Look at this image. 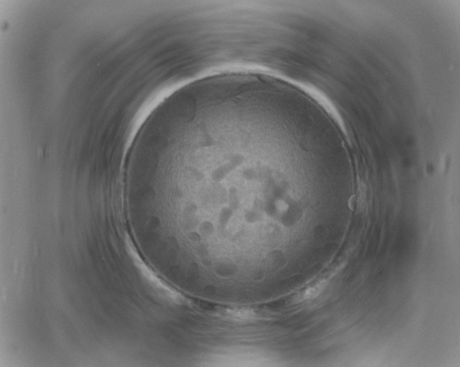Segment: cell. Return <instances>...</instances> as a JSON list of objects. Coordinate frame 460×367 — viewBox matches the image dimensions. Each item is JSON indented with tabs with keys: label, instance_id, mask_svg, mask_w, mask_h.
Listing matches in <instances>:
<instances>
[{
	"label": "cell",
	"instance_id": "cell-1",
	"mask_svg": "<svg viewBox=\"0 0 460 367\" xmlns=\"http://www.w3.org/2000/svg\"><path fill=\"white\" fill-rule=\"evenodd\" d=\"M326 285V281H320V282L314 284L312 286L307 288L305 291H303L300 295H298L296 297V300L304 301V300H308L317 297L321 293V291L324 289Z\"/></svg>",
	"mask_w": 460,
	"mask_h": 367
}]
</instances>
